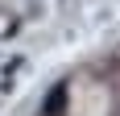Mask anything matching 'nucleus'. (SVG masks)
Returning a JSON list of instances; mask_svg holds the SVG:
<instances>
[{
    "label": "nucleus",
    "mask_w": 120,
    "mask_h": 116,
    "mask_svg": "<svg viewBox=\"0 0 120 116\" xmlns=\"http://www.w3.org/2000/svg\"><path fill=\"white\" fill-rule=\"evenodd\" d=\"M62 108H66V83H54L46 95V104H41V112L46 116H62Z\"/></svg>",
    "instance_id": "f257e3e1"
}]
</instances>
